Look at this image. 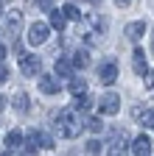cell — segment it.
Segmentation results:
<instances>
[{
    "label": "cell",
    "instance_id": "9a60e30c",
    "mask_svg": "<svg viewBox=\"0 0 154 156\" xmlns=\"http://www.w3.org/2000/svg\"><path fill=\"white\" fill-rule=\"evenodd\" d=\"M65 23H67V20H65V14L62 11H51V28H65Z\"/></svg>",
    "mask_w": 154,
    "mask_h": 156
},
{
    "label": "cell",
    "instance_id": "f546056e",
    "mask_svg": "<svg viewBox=\"0 0 154 156\" xmlns=\"http://www.w3.org/2000/svg\"><path fill=\"white\" fill-rule=\"evenodd\" d=\"M3 56H6V48H3V45H0V62H3Z\"/></svg>",
    "mask_w": 154,
    "mask_h": 156
},
{
    "label": "cell",
    "instance_id": "30bf717a",
    "mask_svg": "<svg viewBox=\"0 0 154 156\" xmlns=\"http://www.w3.org/2000/svg\"><path fill=\"white\" fill-rule=\"evenodd\" d=\"M14 109L20 112V114H28V109H31V106H28V95H25L23 89L14 92Z\"/></svg>",
    "mask_w": 154,
    "mask_h": 156
},
{
    "label": "cell",
    "instance_id": "3957f363",
    "mask_svg": "<svg viewBox=\"0 0 154 156\" xmlns=\"http://www.w3.org/2000/svg\"><path fill=\"white\" fill-rule=\"evenodd\" d=\"M48 34H51V25L34 23V25L28 28V42H31V45H45V42H48Z\"/></svg>",
    "mask_w": 154,
    "mask_h": 156
},
{
    "label": "cell",
    "instance_id": "52a82bcc",
    "mask_svg": "<svg viewBox=\"0 0 154 156\" xmlns=\"http://www.w3.org/2000/svg\"><path fill=\"white\" fill-rule=\"evenodd\" d=\"M39 92L42 95H59V81L53 75H42L39 78Z\"/></svg>",
    "mask_w": 154,
    "mask_h": 156
},
{
    "label": "cell",
    "instance_id": "9c48e42d",
    "mask_svg": "<svg viewBox=\"0 0 154 156\" xmlns=\"http://www.w3.org/2000/svg\"><path fill=\"white\" fill-rule=\"evenodd\" d=\"M134 73L137 75H146L148 73V67H146V50H134Z\"/></svg>",
    "mask_w": 154,
    "mask_h": 156
},
{
    "label": "cell",
    "instance_id": "4316f807",
    "mask_svg": "<svg viewBox=\"0 0 154 156\" xmlns=\"http://www.w3.org/2000/svg\"><path fill=\"white\" fill-rule=\"evenodd\" d=\"M6 75H9V73H6V67H0V84L6 81Z\"/></svg>",
    "mask_w": 154,
    "mask_h": 156
},
{
    "label": "cell",
    "instance_id": "484cf974",
    "mask_svg": "<svg viewBox=\"0 0 154 156\" xmlns=\"http://www.w3.org/2000/svg\"><path fill=\"white\" fill-rule=\"evenodd\" d=\"M143 117H146V126H151V128H154V112H146Z\"/></svg>",
    "mask_w": 154,
    "mask_h": 156
},
{
    "label": "cell",
    "instance_id": "5b68a950",
    "mask_svg": "<svg viewBox=\"0 0 154 156\" xmlns=\"http://www.w3.org/2000/svg\"><path fill=\"white\" fill-rule=\"evenodd\" d=\"M20 70L25 73V75H36L42 70V62L36 56H20Z\"/></svg>",
    "mask_w": 154,
    "mask_h": 156
},
{
    "label": "cell",
    "instance_id": "2e32d148",
    "mask_svg": "<svg viewBox=\"0 0 154 156\" xmlns=\"http://www.w3.org/2000/svg\"><path fill=\"white\" fill-rule=\"evenodd\" d=\"M36 145H39V131H28L25 134V148L28 151H36Z\"/></svg>",
    "mask_w": 154,
    "mask_h": 156
},
{
    "label": "cell",
    "instance_id": "7402d4cb",
    "mask_svg": "<svg viewBox=\"0 0 154 156\" xmlns=\"http://www.w3.org/2000/svg\"><path fill=\"white\" fill-rule=\"evenodd\" d=\"M123 151H126V145L118 142V145H112V148H109V156H123Z\"/></svg>",
    "mask_w": 154,
    "mask_h": 156
},
{
    "label": "cell",
    "instance_id": "7a4b0ae2",
    "mask_svg": "<svg viewBox=\"0 0 154 156\" xmlns=\"http://www.w3.org/2000/svg\"><path fill=\"white\" fill-rule=\"evenodd\" d=\"M98 75H101L104 87H112L115 81H118V62H115V58H107V62L101 64V70H98Z\"/></svg>",
    "mask_w": 154,
    "mask_h": 156
},
{
    "label": "cell",
    "instance_id": "603a6c76",
    "mask_svg": "<svg viewBox=\"0 0 154 156\" xmlns=\"http://www.w3.org/2000/svg\"><path fill=\"white\" fill-rule=\"evenodd\" d=\"M36 6H39L42 11H51V6H53V0H36Z\"/></svg>",
    "mask_w": 154,
    "mask_h": 156
},
{
    "label": "cell",
    "instance_id": "ba28073f",
    "mask_svg": "<svg viewBox=\"0 0 154 156\" xmlns=\"http://www.w3.org/2000/svg\"><path fill=\"white\" fill-rule=\"evenodd\" d=\"M132 148H134V153H137V156H151V140H148L146 134H140L137 140L132 142Z\"/></svg>",
    "mask_w": 154,
    "mask_h": 156
},
{
    "label": "cell",
    "instance_id": "cb8c5ba5",
    "mask_svg": "<svg viewBox=\"0 0 154 156\" xmlns=\"http://www.w3.org/2000/svg\"><path fill=\"white\" fill-rule=\"evenodd\" d=\"M143 114H146L143 106H132V117H134V120H137V117H143Z\"/></svg>",
    "mask_w": 154,
    "mask_h": 156
},
{
    "label": "cell",
    "instance_id": "83f0119b",
    "mask_svg": "<svg viewBox=\"0 0 154 156\" xmlns=\"http://www.w3.org/2000/svg\"><path fill=\"white\" fill-rule=\"evenodd\" d=\"M115 3H118V6L123 9V6H129V0H115Z\"/></svg>",
    "mask_w": 154,
    "mask_h": 156
},
{
    "label": "cell",
    "instance_id": "d4e9b609",
    "mask_svg": "<svg viewBox=\"0 0 154 156\" xmlns=\"http://www.w3.org/2000/svg\"><path fill=\"white\" fill-rule=\"evenodd\" d=\"M90 128L98 134V131H104V123H101V120H90Z\"/></svg>",
    "mask_w": 154,
    "mask_h": 156
},
{
    "label": "cell",
    "instance_id": "f1b7e54d",
    "mask_svg": "<svg viewBox=\"0 0 154 156\" xmlns=\"http://www.w3.org/2000/svg\"><path fill=\"white\" fill-rule=\"evenodd\" d=\"M6 109V98H0V112H3Z\"/></svg>",
    "mask_w": 154,
    "mask_h": 156
},
{
    "label": "cell",
    "instance_id": "ffe728a7",
    "mask_svg": "<svg viewBox=\"0 0 154 156\" xmlns=\"http://www.w3.org/2000/svg\"><path fill=\"white\" fill-rule=\"evenodd\" d=\"M87 20H90V25H92L95 31H104V23H101V17H98V14H90Z\"/></svg>",
    "mask_w": 154,
    "mask_h": 156
},
{
    "label": "cell",
    "instance_id": "8992f818",
    "mask_svg": "<svg viewBox=\"0 0 154 156\" xmlns=\"http://www.w3.org/2000/svg\"><path fill=\"white\" fill-rule=\"evenodd\" d=\"M123 34H126V39H132V42H137V39L146 34V23L143 20H137V23H129L126 28H123Z\"/></svg>",
    "mask_w": 154,
    "mask_h": 156
},
{
    "label": "cell",
    "instance_id": "8fae6325",
    "mask_svg": "<svg viewBox=\"0 0 154 156\" xmlns=\"http://www.w3.org/2000/svg\"><path fill=\"white\" fill-rule=\"evenodd\" d=\"M20 145H23V131H17V128L9 131V134H6V148L14 151V148H20Z\"/></svg>",
    "mask_w": 154,
    "mask_h": 156
},
{
    "label": "cell",
    "instance_id": "6da1fadb",
    "mask_svg": "<svg viewBox=\"0 0 154 156\" xmlns=\"http://www.w3.org/2000/svg\"><path fill=\"white\" fill-rule=\"evenodd\" d=\"M79 131H81V123H79V117H76L73 109H62L56 114V134L59 136L73 140V136H79Z\"/></svg>",
    "mask_w": 154,
    "mask_h": 156
},
{
    "label": "cell",
    "instance_id": "277c9868",
    "mask_svg": "<svg viewBox=\"0 0 154 156\" xmlns=\"http://www.w3.org/2000/svg\"><path fill=\"white\" fill-rule=\"evenodd\" d=\"M101 112H104V114H118V112H121V98L115 95V92H107V95L101 98Z\"/></svg>",
    "mask_w": 154,
    "mask_h": 156
},
{
    "label": "cell",
    "instance_id": "d6a6232c",
    "mask_svg": "<svg viewBox=\"0 0 154 156\" xmlns=\"http://www.w3.org/2000/svg\"><path fill=\"white\" fill-rule=\"evenodd\" d=\"M87 3H95V0H87Z\"/></svg>",
    "mask_w": 154,
    "mask_h": 156
},
{
    "label": "cell",
    "instance_id": "d6986e66",
    "mask_svg": "<svg viewBox=\"0 0 154 156\" xmlns=\"http://www.w3.org/2000/svg\"><path fill=\"white\" fill-rule=\"evenodd\" d=\"M87 156H101V142L98 140H90L87 142Z\"/></svg>",
    "mask_w": 154,
    "mask_h": 156
},
{
    "label": "cell",
    "instance_id": "ac0fdd59",
    "mask_svg": "<svg viewBox=\"0 0 154 156\" xmlns=\"http://www.w3.org/2000/svg\"><path fill=\"white\" fill-rule=\"evenodd\" d=\"M62 14H65V20H81V11L76 9L73 3H67V6L62 9Z\"/></svg>",
    "mask_w": 154,
    "mask_h": 156
},
{
    "label": "cell",
    "instance_id": "44dd1931",
    "mask_svg": "<svg viewBox=\"0 0 154 156\" xmlns=\"http://www.w3.org/2000/svg\"><path fill=\"white\" fill-rule=\"evenodd\" d=\"M39 145H42L45 151H51V148H53V140H51V134H39Z\"/></svg>",
    "mask_w": 154,
    "mask_h": 156
},
{
    "label": "cell",
    "instance_id": "7c38bea8",
    "mask_svg": "<svg viewBox=\"0 0 154 156\" xmlns=\"http://www.w3.org/2000/svg\"><path fill=\"white\" fill-rule=\"evenodd\" d=\"M73 67H79V70L90 67V53H87V50H76V53H73Z\"/></svg>",
    "mask_w": 154,
    "mask_h": 156
},
{
    "label": "cell",
    "instance_id": "4fadbf2b",
    "mask_svg": "<svg viewBox=\"0 0 154 156\" xmlns=\"http://www.w3.org/2000/svg\"><path fill=\"white\" fill-rule=\"evenodd\" d=\"M20 25H23V14L20 11H9V28H11V34L20 31Z\"/></svg>",
    "mask_w": 154,
    "mask_h": 156
},
{
    "label": "cell",
    "instance_id": "1f68e13d",
    "mask_svg": "<svg viewBox=\"0 0 154 156\" xmlns=\"http://www.w3.org/2000/svg\"><path fill=\"white\" fill-rule=\"evenodd\" d=\"M3 156H11V151H6V153H3Z\"/></svg>",
    "mask_w": 154,
    "mask_h": 156
},
{
    "label": "cell",
    "instance_id": "5bb4252c",
    "mask_svg": "<svg viewBox=\"0 0 154 156\" xmlns=\"http://www.w3.org/2000/svg\"><path fill=\"white\" fill-rule=\"evenodd\" d=\"M70 92H73L76 98L84 95V92H87V81H84V78H73V81H70Z\"/></svg>",
    "mask_w": 154,
    "mask_h": 156
},
{
    "label": "cell",
    "instance_id": "4dcf8cb0",
    "mask_svg": "<svg viewBox=\"0 0 154 156\" xmlns=\"http://www.w3.org/2000/svg\"><path fill=\"white\" fill-rule=\"evenodd\" d=\"M151 53H154V31H151Z\"/></svg>",
    "mask_w": 154,
    "mask_h": 156
},
{
    "label": "cell",
    "instance_id": "e0dca14e",
    "mask_svg": "<svg viewBox=\"0 0 154 156\" xmlns=\"http://www.w3.org/2000/svg\"><path fill=\"white\" fill-rule=\"evenodd\" d=\"M70 62H65V58H56V75H62V78H67L70 75Z\"/></svg>",
    "mask_w": 154,
    "mask_h": 156
}]
</instances>
